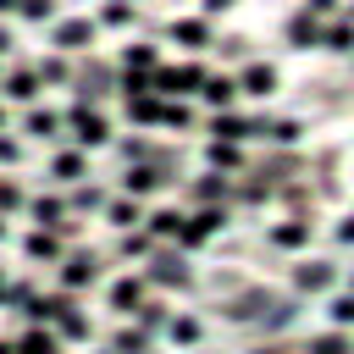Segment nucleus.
Returning a JSON list of instances; mask_svg holds the SVG:
<instances>
[{
    "mask_svg": "<svg viewBox=\"0 0 354 354\" xmlns=\"http://www.w3.org/2000/svg\"><path fill=\"white\" fill-rule=\"evenodd\" d=\"M321 354H343V343H321Z\"/></svg>",
    "mask_w": 354,
    "mask_h": 354,
    "instance_id": "nucleus-1",
    "label": "nucleus"
}]
</instances>
